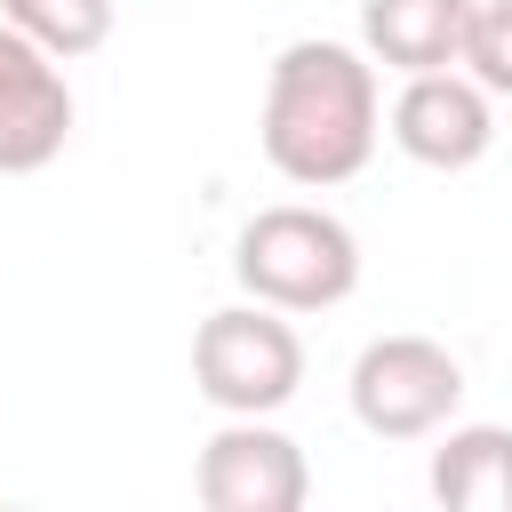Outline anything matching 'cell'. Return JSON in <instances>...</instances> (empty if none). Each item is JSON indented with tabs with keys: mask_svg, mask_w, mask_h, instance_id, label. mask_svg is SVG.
<instances>
[{
	"mask_svg": "<svg viewBox=\"0 0 512 512\" xmlns=\"http://www.w3.org/2000/svg\"><path fill=\"white\" fill-rule=\"evenodd\" d=\"M376 56L344 40H288L264 80V160L288 184H352L376 152Z\"/></svg>",
	"mask_w": 512,
	"mask_h": 512,
	"instance_id": "6da1fadb",
	"label": "cell"
},
{
	"mask_svg": "<svg viewBox=\"0 0 512 512\" xmlns=\"http://www.w3.org/2000/svg\"><path fill=\"white\" fill-rule=\"evenodd\" d=\"M232 272L256 304H280V312H328L360 288V240L328 216V208H304V200H280V208H256L232 240Z\"/></svg>",
	"mask_w": 512,
	"mask_h": 512,
	"instance_id": "7a4b0ae2",
	"label": "cell"
},
{
	"mask_svg": "<svg viewBox=\"0 0 512 512\" xmlns=\"http://www.w3.org/2000/svg\"><path fill=\"white\" fill-rule=\"evenodd\" d=\"M192 384L224 416H272L304 384V336L280 320V304H224L192 336Z\"/></svg>",
	"mask_w": 512,
	"mask_h": 512,
	"instance_id": "3957f363",
	"label": "cell"
},
{
	"mask_svg": "<svg viewBox=\"0 0 512 512\" xmlns=\"http://www.w3.org/2000/svg\"><path fill=\"white\" fill-rule=\"evenodd\" d=\"M456 400H464V368L432 336H376L352 360V416L376 440H424L456 416Z\"/></svg>",
	"mask_w": 512,
	"mask_h": 512,
	"instance_id": "277c9868",
	"label": "cell"
},
{
	"mask_svg": "<svg viewBox=\"0 0 512 512\" xmlns=\"http://www.w3.org/2000/svg\"><path fill=\"white\" fill-rule=\"evenodd\" d=\"M192 488L208 512H296L312 496V472H304V448L288 432H272L264 416H232L200 448Z\"/></svg>",
	"mask_w": 512,
	"mask_h": 512,
	"instance_id": "5b68a950",
	"label": "cell"
},
{
	"mask_svg": "<svg viewBox=\"0 0 512 512\" xmlns=\"http://www.w3.org/2000/svg\"><path fill=\"white\" fill-rule=\"evenodd\" d=\"M72 136V88L64 56H48L32 32L0 16V176H32Z\"/></svg>",
	"mask_w": 512,
	"mask_h": 512,
	"instance_id": "8992f818",
	"label": "cell"
},
{
	"mask_svg": "<svg viewBox=\"0 0 512 512\" xmlns=\"http://www.w3.org/2000/svg\"><path fill=\"white\" fill-rule=\"evenodd\" d=\"M392 144L424 168H472L488 144H496V112H488V88L456 64L440 72H408V88L392 96Z\"/></svg>",
	"mask_w": 512,
	"mask_h": 512,
	"instance_id": "52a82bcc",
	"label": "cell"
},
{
	"mask_svg": "<svg viewBox=\"0 0 512 512\" xmlns=\"http://www.w3.org/2000/svg\"><path fill=\"white\" fill-rule=\"evenodd\" d=\"M480 0H360V40L376 64L408 72H440L464 56V24Z\"/></svg>",
	"mask_w": 512,
	"mask_h": 512,
	"instance_id": "ba28073f",
	"label": "cell"
},
{
	"mask_svg": "<svg viewBox=\"0 0 512 512\" xmlns=\"http://www.w3.org/2000/svg\"><path fill=\"white\" fill-rule=\"evenodd\" d=\"M432 496L448 512H512V424H456L432 448Z\"/></svg>",
	"mask_w": 512,
	"mask_h": 512,
	"instance_id": "9c48e42d",
	"label": "cell"
},
{
	"mask_svg": "<svg viewBox=\"0 0 512 512\" xmlns=\"http://www.w3.org/2000/svg\"><path fill=\"white\" fill-rule=\"evenodd\" d=\"M16 32H32L48 56H88L112 40V0H0Z\"/></svg>",
	"mask_w": 512,
	"mask_h": 512,
	"instance_id": "30bf717a",
	"label": "cell"
},
{
	"mask_svg": "<svg viewBox=\"0 0 512 512\" xmlns=\"http://www.w3.org/2000/svg\"><path fill=\"white\" fill-rule=\"evenodd\" d=\"M488 96H512V0H480L464 24V56H456Z\"/></svg>",
	"mask_w": 512,
	"mask_h": 512,
	"instance_id": "8fae6325",
	"label": "cell"
}]
</instances>
